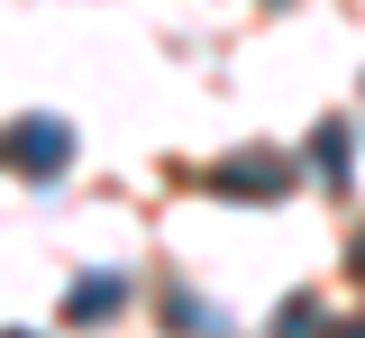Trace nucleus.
Returning <instances> with one entry per match:
<instances>
[{
	"label": "nucleus",
	"instance_id": "5",
	"mask_svg": "<svg viewBox=\"0 0 365 338\" xmlns=\"http://www.w3.org/2000/svg\"><path fill=\"white\" fill-rule=\"evenodd\" d=\"M319 329V302H283V320H274V338H311Z\"/></svg>",
	"mask_w": 365,
	"mask_h": 338
},
{
	"label": "nucleus",
	"instance_id": "1",
	"mask_svg": "<svg viewBox=\"0 0 365 338\" xmlns=\"http://www.w3.org/2000/svg\"><path fill=\"white\" fill-rule=\"evenodd\" d=\"M9 165H19V174H37V183H55V174L73 165L64 119H19V128H9Z\"/></svg>",
	"mask_w": 365,
	"mask_h": 338
},
{
	"label": "nucleus",
	"instance_id": "6",
	"mask_svg": "<svg viewBox=\"0 0 365 338\" xmlns=\"http://www.w3.org/2000/svg\"><path fill=\"white\" fill-rule=\"evenodd\" d=\"M347 265H356V275H365V238H356V247H347Z\"/></svg>",
	"mask_w": 365,
	"mask_h": 338
},
{
	"label": "nucleus",
	"instance_id": "2",
	"mask_svg": "<svg viewBox=\"0 0 365 338\" xmlns=\"http://www.w3.org/2000/svg\"><path fill=\"white\" fill-rule=\"evenodd\" d=\"M210 183H220V193H292V165H283V155H228L220 174H210Z\"/></svg>",
	"mask_w": 365,
	"mask_h": 338
},
{
	"label": "nucleus",
	"instance_id": "3",
	"mask_svg": "<svg viewBox=\"0 0 365 338\" xmlns=\"http://www.w3.org/2000/svg\"><path fill=\"white\" fill-rule=\"evenodd\" d=\"M119 302H128V275H83V284L64 292V320H73V329H91V320H110Z\"/></svg>",
	"mask_w": 365,
	"mask_h": 338
},
{
	"label": "nucleus",
	"instance_id": "4",
	"mask_svg": "<svg viewBox=\"0 0 365 338\" xmlns=\"http://www.w3.org/2000/svg\"><path fill=\"white\" fill-rule=\"evenodd\" d=\"M319 174H329V183H347V128H338V119H329V128H319Z\"/></svg>",
	"mask_w": 365,
	"mask_h": 338
}]
</instances>
